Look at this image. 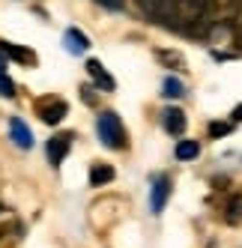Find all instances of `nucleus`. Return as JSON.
<instances>
[{
	"mask_svg": "<svg viewBox=\"0 0 242 248\" xmlns=\"http://www.w3.org/2000/svg\"><path fill=\"white\" fill-rule=\"evenodd\" d=\"M0 72H6V63H3V57H0Z\"/></svg>",
	"mask_w": 242,
	"mask_h": 248,
	"instance_id": "nucleus-21",
	"label": "nucleus"
},
{
	"mask_svg": "<svg viewBox=\"0 0 242 248\" xmlns=\"http://www.w3.org/2000/svg\"><path fill=\"white\" fill-rule=\"evenodd\" d=\"M167 198H170V180H167V176H162V180H155L152 194H150V206H152V212H162L165 203H167Z\"/></svg>",
	"mask_w": 242,
	"mask_h": 248,
	"instance_id": "nucleus-9",
	"label": "nucleus"
},
{
	"mask_svg": "<svg viewBox=\"0 0 242 248\" xmlns=\"http://www.w3.org/2000/svg\"><path fill=\"white\" fill-rule=\"evenodd\" d=\"M81 99L87 102V105H96V93H93V87H81Z\"/></svg>",
	"mask_w": 242,
	"mask_h": 248,
	"instance_id": "nucleus-19",
	"label": "nucleus"
},
{
	"mask_svg": "<svg viewBox=\"0 0 242 248\" xmlns=\"http://www.w3.org/2000/svg\"><path fill=\"white\" fill-rule=\"evenodd\" d=\"M36 111H39L42 123H48V126H57V123L69 114V105H66L63 99H57V96H48V99H42V102L36 105Z\"/></svg>",
	"mask_w": 242,
	"mask_h": 248,
	"instance_id": "nucleus-2",
	"label": "nucleus"
},
{
	"mask_svg": "<svg viewBox=\"0 0 242 248\" xmlns=\"http://www.w3.org/2000/svg\"><path fill=\"white\" fill-rule=\"evenodd\" d=\"M0 51H3L6 57H12L18 66H27V69L39 63L36 51H33V48H24V45H15V42H0Z\"/></svg>",
	"mask_w": 242,
	"mask_h": 248,
	"instance_id": "nucleus-4",
	"label": "nucleus"
},
{
	"mask_svg": "<svg viewBox=\"0 0 242 248\" xmlns=\"http://www.w3.org/2000/svg\"><path fill=\"white\" fill-rule=\"evenodd\" d=\"M210 248H215V245H210Z\"/></svg>",
	"mask_w": 242,
	"mask_h": 248,
	"instance_id": "nucleus-23",
	"label": "nucleus"
},
{
	"mask_svg": "<svg viewBox=\"0 0 242 248\" xmlns=\"http://www.w3.org/2000/svg\"><path fill=\"white\" fill-rule=\"evenodd\" d=\"M96 3H99V6H105V9H111V12H120L126 0H96Z\"/></svg>",
	"mask_w": 242,
	"mask_h": 248,
	"instance_id": "nucleus-18",
	"label": "nucleus"
},
{
	"mask_svg": "<svg viewBox=\"0 0 242 248\" xmlns=\"http://www.w3.org/2000/svg\"><path fill=\"white\" fill-rule=\"evenodd\" d=\"M114 180V168L111 165H93L90 168V186H105V183H111Z\"/></svg>",
	"mask_w": 242,
	"mask_h": 248,
	"instance_id": "nucleus-11",
	"label": "nucleus"
},
{
	"mask_svg": "<svg viewBox=\"0 0 242 248\" xmlns=\"http://www.w3.org/2000/svg\"><path fill=\"white\" fill-rule=\"evenodd\" d=\"M96 129H99V140L111 150H123L129 140H126V129L123 123H120V117L114 111H102L99 120H96Z\"/></svg>",
	"mask_w": 242,
	"mask_h": 248,
	"instance_id": "nucleus-1",
	"label": "nucleus"
},
{
	"mask_svg": "<svg viewBox=\"0 0 242 248\" xmlns=\"http://www.w3.org/2000/svg\"><path fill=\"white\" fill-rule=\"evenodd\" d=\"M242 9V0H210V12H212V21H233Z\"/></svg>",
	"mask_w": 242,
	"mask_h": 248,
	"instance_id": "nucleus-5",
	"label": "nucleus"
},
{
	"mask_svg": "<svg viewBox=\"0 0 242 248\" xmlns=\"http://www.w3.org/2000/svg\"><path fill=\"white\" fill-rule=\"evenodd\" d=\"M197 153H200V147L195 144V140H180V144H177V158H180V162L197 158Z\"/></svg>",
	"mask_w": 242,
	"mask_h": 248,
	"instance_id": "nucleus-12",
	"label": "nucleus"
},
{
	"mask_svg": "<svg viewBox=\"0 0 242 248\" xmlns=\"http://www.w3.org/2000/svg\"><path fill=\"white\" fill-rule=\"evenodd\" d=\"M159 60L162 63H167V66H185V60H182V54H177V51H159Z\"/></svg>",
	"mask_w": 242,
	"mask_h": 248,
	"instance_id": "nucleus-15",
	"label": "nucleus"
},
{
	"mask_svg": "<svg viewBox=\"0 0 242 248\" xmlns=\"http://www.w3.org/2000/svg\"><path fill=\"white\" fill-rule=\"evenodd\" d=\"M233 123H242V105H236V108H233Z\"/></svg>",
	"mask_w": 242,
	"mask_h": 248,
	"instance_id": "nucleus-20",
	"label": "nucleus"
},
{
	"mask_svg": "<svg viewBox=\"0 0 242 248\" xmlns=\"http://www.w3.org/2000/svg\"><path fill=\"white\" fill-rule=\"evenodd\" d=\"M0 212H3V203H0Z\"/></svg>",
	"mask_w": 242,
	"mask_h": 248,
	"instance_id": "nucleus-22",
	"label": "nucleus"
},
{
	"mask_svg": "<svg viewBox=\"0 0 242 248\" xmlns=\"http://www.w3.org/2000/svg\"><path fill=\"white\" fill-rule=\"evenodd\" d=\"M0 96H15V81L6 72H0Z\"/></svg>",
	"mask_w": 242,
	"mask_h": 248,
	"instance_id": "nucleus-16",
	"label": "nucleus"
},
{
	"mask_svg": "<svg viewBox=\"0 0 242 248\" xmlns=\"http://www.w3.org/2000/svg\"><path fill=\"white\" fill-rule=\"evenodd\" d=\"M72 138H75L72 132H63V135H57V138L48 140V162L54 165V168L69 155V150H72Z\"/></svg>",
	"mask_w": 242,
	"mask_h": 248,
	"instance_id": "nucleus-3",
	"label": "nucleus"
},
{
	"mask_svg": "<svg viewBox=\"0 0 242 248\" xmlns=\"http://www.w3.org/2000/svg\"><path fill=\"white\" fill-rule=\"evenodd\" d=\"M9 138H12V144L21 147V150H30V147H33V135H30V129L24 126V120H18V117L9 120Z\"/></svg>",
	"mask_w": 242,
	"mask_h": 248,
	"instance_id": "nucleus-6",
	"label": "nucleus"
},
{
	"mask_svg": "<svg viewBox=\"0 0 242 248\" xmlns=\"http://www.w3.org/2000/svg\"><path fill=\"white\" fill-rule=\"evenodd\" d=\"M230 132V123H210V138H224Z\"/></svg>",
	"mask_w": 242,
	"mask_h": 248,
	"instance_id": "nucleus-17",
	"label": "nucleus"
},
{
	"mask_svg": "<svg viewBox=\"0 0 242 248\" xmlns=\"http://www.w3.org/2000/svg\"><path fill=\"white\" fill-rule=\"evenodd\" d=\"M162 93H165L167 99H180L185 90H182V84H180L177 78H167V81H165V90H162Z\"/></svg>",
	"mask_w": 242,
	"mask_h": 248,
	"instance_id": "nucleus-14",
	"label": "nucleus"
},
{
	"mask_svg": "<svg viewBox=\"0 0 242 248\" xmlns=\"http://www.w3.org/2000/svg\"><path fill=\"white\" fill-rule=\"evenodd\" d=\"M162 123H165V132L174 135V138L185 132V114L180 108H165L162 111Z\"/></svg>",
	"mask_w": 242,
	"mask_h": 248,
	"instance_id": "nucleus-7",
	"label": "nucleus"
},
{
	"mask_svg": "<svg viewBox=\"0 0 242 248\" xmlns=\"http://www.w3.org/2000/svg\"><path fill=\"white\" fill-rule=\"evenodd\" d=\"M87 72H90V78H93V81H96V84H99V87H102V90H105V93L117 90V81H114V78H111V75L105 72V66H102L99 60H93V57L87 60Z\"/></svg>",
	"mask_w": 242,
	"mask_h": 248,
	"instance_id": "nucleus-8",
	"label": "nucleus"
},
{
	"mask_svg": "<svg viewBox=\"0 0 242 248\" xmlns=\"http://www.w3.org/2000/svg\"><path fill=\"white\" fill-rule=\"evenodd\" d=\"M227 221L230 224L242 221V194H233V198L227 201Z\"/></svg>",
	"mask_w": 242,
	"mask_h": 248,
	"instance_id": "nucleus-13",
	"label": "nucleus"
},
{
	"mask_svg": "<svg viewBox=\"0 0 242 248\" xmlns=\"http://www.w3.org/2000/svg\"><path fill=\"white\" fill-rule=\"evenodd\" d=\"M63 45H66L69 54H84V51L90 48V39L84 36L78 27H69V30H66V36H63Z\"/></svg>",
	"mask_w": 242,
	"mask_h": 248,
	"instance_id": "nucleus-10",
	"label": "nucleus"
}]
</instances>
